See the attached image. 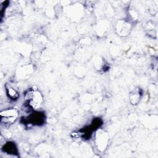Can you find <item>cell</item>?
Masks as SVG:
<instances>
[{
  "label": "cell",
  "mask_w": 158,
  "mask_h": 158,
  "mask_svg": "<svg viewBox=\"0 0 158 158\" xmlns=\"http://www.w3.org/2000/svg\"><path fill=\"white\" fill-rule=\"evenodd\" d=\"M2 149L3 150V151L4 152H6L7 154H14L15 155V154H17V152H18L17 149V147H16L15 143L10 142V141L7 142L2 147Z\"/></svg>",
  "instance_id": "cell-4"
},
{
  "label": "cell",
  "mask_w": 158,
  "mask_h": 158,
  "mask_svg": "<svg viewBox=\"0 0 158 158\" xmlns=\"http://www.w3.org/2000/svg\"><path fill=\"white\" fill-rule=\"evenodd\" d=\"M26 100L28 107L33 109L38 108L42 102V96L38 91H31L26 94Z\"/></svg>",
  "instance_id": "cell-1"
},
{
  "label": "cell",
  "mask_w": 158,
  "mask_h": 158,
  "mask_svg": "<svg viewBox=\"0 0 158 158\" xmlns=\"http://www.w3.org/2000/svg\"><path fill=\"white\" fill-rule=\"evenodd\" d=\"M45 116L41 112H35L31 114L26 119L28 123L33 125H40L44 122Z\"/></svg>",
  "instance_id": "cell-3"
},
{
  "label": "cell",
  "mask_w": 158,
  "mask_h": 158,
  "mask_svg": "<svg viewBox=\"0 0 158 158\" xmlns=\"http://www.w3.org/2000/svg\"><path fill=\"white\" fill-rule=\"evenodd\" d=\"M6 92H7V95L9 98H10L12 100H16L19 96V94L18 92L12 87L10 86H8L7 85L6 86Z\"/></svg>",
  "instance_id": "cell-5"
},
{
  "label": "cell",
  "mask_w": 158,
  "mask_h": 158,
  "mask_svg": "<svg viewBox=\"0 0 158 158\" xmlns=\"http://www.w3.org/2000/svg\"><path fill=\"white\" fill-rule=\"evenodd\" d=\"M19 115L18 110L14 108H10L4 110L1 112V123L4 124L13 123Z\"/></svg>",
  "instance_id": "cell-2"
}]
</instances>
